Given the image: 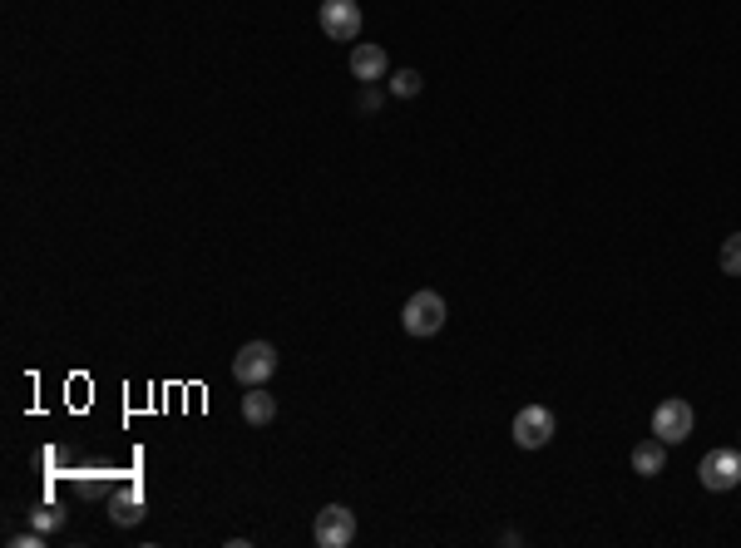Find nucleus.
I'll use <instances>...</instances> for the list:
<instances>
[{"instance_id":"2eb2a0df","label":"nucleus","mask_w":741,"mask_h":548,"mask_svg":"<svg viewBox=\"0 0 741 548\" xmlns=\"http://www.w3.org/2000/svg\"><path fill=\"white\" fill-rule=\"evenodd\" d=\"M376 109H381V94L366 84V94H361V114H376Z\"/></svg>"},{"instance_id":"423d86ee","label":"nucleus","mask_w":741,"mask_h":548,"mask_svg":"<svg viewBox=\"0 0 741 548\" xmlns=\"http://www.w3.org/2000/svg\"><path fill=\"white\" fill-rule=\"evenodd\" d=\"M692 425H697V415H692L687 400H662L658 410H653V435H658L662 445H682L692 435Z\"/></svg>"},{"instance_id":"9b49d317","label":"nucleus","mask_w":741,"mask_h":548,"mask_svg":"<svg viewBox=\"0 0 741 548\" xmlns=\"http://www.w3.org/2000/svg\"><path fill=\"white\" fill-rule=\"evenodd\" d=\"M420 84H425L420 70H391V94H396V99H415Z\"/></svg>"},{"instance_id":"f257e3e1","label":"nucleus","mask_w":741,"mask_h":548,"mask_svg":"<svg viewBox=\"0 0 741 548\" xmlns=\"http://www.w3.org/2000/svg\"><path fill=\"white\" fill-rule=\"evenodd\" d=\"M697 479H702V489H712V494L737 489V484H741V445L707 450V455H702V465H697Z\"/></svg>"},{"instance_id":"7ed1b4c3","label":"nucleus","mask_w":741,"mask_h":548,"mask_svg":"<svg viewBox=\"0 0 741 548\" xmlns=\"http://www.w3.org/2000/svg\"><path fill=\"white\" fill-rule=\"evenodd\" d=\"M272 371H277V346L272 341H247L233 356V381L238 386H267Z\"/></svg>"},{"instance_id":"9d476101","label":"nucleus","mask_w":741,"mask_h":548,"mask_svg":"<svg viewBox=\"0 0 741 548\" xmlns=\"http://www.w3.org/2000/svg\"><path fill=\"white\" fill-rule=\"evenodd\" d=\"M243 420H247V425H272V420H277V400L267 395V386H247Z\"/></svg>"},{"instance_id":"ddd939ff","label":"nucleus","mask_w":741,"mask_h":548,"mask_svg":"<svg viewBox=\"0 0 741 548\" xmlns=\"http://www.w3.org/2000/svg\"><path fill=\"white\" fill-rule=\"evenodd\" d=\"M722 272H727V277H741V233H732L722 242Z\"/></svg>"},{"instance_id":"6e6552de","label":"nucleus","mask_w":741,"mask_h":548,"mask_svg":"<svg viewBox=\"0 0 741 548\" xmlns=\"http://www.w3.org/2000/svg\"><path fill=\"white\" fill-rule=\"evenodd\" d=\"M386 70H391V60H386L381 45H351V75L361 79V84L386 79Z\"/></svg>"},{"instance_id":"20e7f679","label":"nucleus","mask_w":741,"mask_h":548,"mask_svg":"<svg viewBox=\"0 0 741 548\" xmlns=\"http://www.w3.org/2000/svg\"><path fill=\"white\" fill-rule=\"evenodd\" d=\"M312 539H317V548H346L351 539H356V514H351L346 504H327V509H317Z\"/></svg>"},{"instance_id":"39448f33","label":"nucleus","mask_w":741,"mask_h":548,"mask_svg":"<svg viewBox=\"0 0 741 548\" xmlns=\"http://www.w3.org/2000/svg\"><path fill=\"white\" fill-rule=\"evenodd\" d=\"M549 440H554V410L524 405V410L514 415V445H519V450H544Z\"/></svg>"},{"instance_id":"dca6fc26","label":"nucleus","mask_w":741,"mask_h":548,"mask_svg":"<svg viewBox=\"0 0 741 548\" xmlns=\"http://www.w3.org/2000/svg\"><path fill=\"white\" fill-rule=\"evenodd\" d=\"M10 544H15V548H40L45 539H40V529H30V534H15Z\"/></svg>"},{"instance_id":"f8f14e48","label":"nucleus","mask_w":741,"mask_h":548,"mask_svg":"<svg viewBox=\"0 0 741 548\" xmlns=\"http://www.w3.org/2000/svg\"><path fill=\"white\" fill-rule=\"evenodd\" d=\"M109 514H114L119 524H139V519H144V504H139V494H119Z\"/></svg>"},{"instance_id":"4468645a","label":"nucleus","mask_w":741,"mask_h":548,"mask_svg":"<svg viewBox=\"0 0 741 548\" xmlns=\"http://www.w3.org/2000/svg\"><path fill=\"white\" fill-rule=\"evenodd\" d=\"M30 524H35L40 534H50V529H60V509H50V504H45V509H35V514H30Z\"/></svg>"},{"instance_id":"0eeeda50","label":"nucleus","mask_w":741,"mask_h":548,"mask_svg":"<svg viewBox=\"0 0 741 548\" xmlns=\"http://www.w3.org/2000/svg\"><path fill=\"white\" fill-rule=\"evenodd\" d=\"M317 25H322L327 40H341V45H346V40L361 35V5H356V0H322Z\"/></svg>"},{"instance_id":"f03ea898","label":"nucleus","mask_w":741,"mask_h":548,"mask_svg":"<svg viewBox=\"0 0 741 548\" xmlns=\"http://www.w3.org/2000/svg\"><path fill=\"white\" fill-rule=\"evenodd\" d=\"M445 316H450V307H445V297L440 292H415L411 302H406V312H401V326H406V336H435L440 326H445Z\"/></svg>"},{"instance_id":"1a4fd4ad","label":"nucleus","mask_w":741,"mask_h":548,"mask_svg":"<svg viewBox=\"0 0 741 548\" xmlns=\"http://www.w3.org/2000/svg\"><path fill=\"white\" fill-rule=\"evenodd\" d=\"M662 470H667V445H662L658 435H653V440H643V445H633V474L658 479Z\"/></svg>"}]
</instances>
